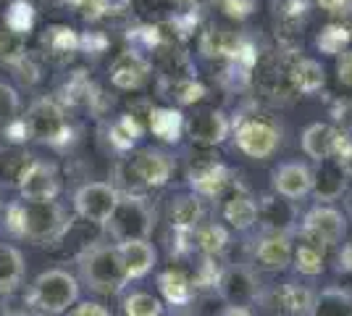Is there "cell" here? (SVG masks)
Wrapping results in <instances>:
<instances>
[{
	"mask_svg": "<svg viewBox=\"0 0 352 316\" xmlns=\"http://www.w3.org/2000/svg\"><path fill=\"white\" fill-rule=\"evenodd\" d=\"M344 232H347V222L337 209L331 206H316L302 216V224H300V235H308L313 240L323 242L326 248H334L344 240Z\"/></svg>",
	"mask_w": 352,
	"mask_h": 316,
	"instance_id": "cell-10",
	"label": "cell"
},
{
	"mask_svg": "<svg viewBox=\"0 0 352 316\" xmlns=\"http://www.w3.org/2000/svg\"><path fill=\"white\" fill-rule=\"evenodd\" d=\"M308 316H352V293L344 287H326L313 295Z\"/></svg>",
	"mask_w": 352,
	"mask_h": 316,
	"instance_id": "cell-28",
	"label": "cell"
},
{
	"mask_svg": "<svg viewBox=\"0 0 352 316\" xmlns=\"http://www.w3.org/2000/svg\"><path fill=\"white\" fill-rule=\"evenodd\" d=\"M11 316H45V314H40V311H16Z\"/></svg>",
	"mask_w": 352,
	"mask_h": 316,
	"instance_id": "cell-49",
	"label": "cell"
},
{
	"mask_svg": "<svg viewBox=\"0 0 352 316\" xmlns=\"http://www.w3.org/2000/svg\"><path fill=\"white\" fill-rule=\"evenodd\" d=\"M265 311L274 316H305L310 311V303H313V293L308 287H300L294 282H284L279 287H271L268 293H261Z\"/></svg>",
	"mask_w": 352,
	"mask_h": 316,
	"instance_id": "cell-12",
	"label": "cell"
},
{
	"mask_svg": "<svg viewBox=\"0 0 352 316\" xmlns=\"http://www.w3.org/2000/svg\"><path fill=\"white\" fill-rule=\"evenodd\" d=\"M337 76L344 87H352V50H342V53H339Z\"/></svg>",
	"mask_w": 352,
	"mask_h": 316,
	"instance_id": "cell-44",
	"label": "cell"
},
{
	"mask_svg": "<svg viewBox=\"0 0 352 316\" xmlns=\"http://www.w3.org/2000/svg\"><path fill=\"white\" fill-rule=\"evenodd\" d=\"M124 314L126 316H161L163 303L150 293H132L124 298Z\"/></svg>",
	"mask_w": 352,
	"mask_h": 316,
	"instance_id": "cell-38",
	"label": "cell"
},
{
	"mask_svg": "<svg viewBox=\"0 0 352 316\" xmlns=\"http://www.w3.org/2000/svg\"><path fill=\"white\" fill-rule=\"evenodd\" d=\"M221 8L232 19H248L255 11V0H221Z\"/></svg>",
	"mask_w": 352,
	"mask_h": 316,
	"instance_id": "cell-43",
	"label": "cell"
},
{
	"mask_svg": "<svg viewBox=\"0 0 352 316\" xmlns=\"http://www.w3.org/2000/svg\"><path fill=\"white\" fill-rule=\"evenodd\" d=\"M6 227L16 238L47 245L66 235L69 216L58 200H19L6 211Z\"/></svg>",
	"mask_w": 352,
	"mask_h": 316,
	"instance_id": "cell-1",
	"label": "cell"
},
{
	"mask_svg": "<svg viewBox=\"0 0 352 316\" xmlns=\"http://www.w3.org/2000/svg\"><path fill=\"white\" fill-rule=\"evenodd\" d=\"M21 121L27 127V140L47 143V145H56V148L66 145L72 140V124L66 119V111L53 98L34 101Z\"/></svg>",
	"mask_w": 352,
	"mask_h": 316,
	"instance_id": "cell-6",
	"label": "cell"
},
{
	"mask_svg": "<svg viewBox=\"0 0 352 316\" xmlns=\"http://www.w3.org/2000/svg\"><path fill=\"white\" fill-rule=\"evenodd\" d=\"M171 3H174V6H192L195 0H171Z\"/></svg>",
	"mask_w": 352,
	"mask_h": 316,
	"instance_id": "cell-50",
	"label": "cell"
},
{
	"mask_svg": "<svg viewBox=\"0 0 352 316\" xmlns=\"http://www.w3.org/2000/svg\"><path fill=\"white\" fill-rule=\"evenodd\" d=\"M103 227L116 242L150 240V235L155 229V209L150 200H145L137 193H124V196L118 193L116 209Z\"/></svg>",
	"mask_w": 352,
	"mask_h": 316,
	"instance_id": "cell-3",
	"label": "cell"
},
{
	"mask_svg": "<svg viewBox=\"0 0 352 316\" xmlns=\"http://www.w3.org/2000/svg\"><path fill=\"white\" fill-rule=\"evenodd\" d=\"M219 316H255L250 311V306H223Z\"/></svg>",
	"mask_w": 352,
	"mask_h": 316,
	"instance_id": "cell-47",
	"label": "cell"
},
{
	"mask_svg": "<svg viewBox=\"0 0 352 316\" xmlns=\"http://www.w3.org/2000/svg\"><path fill=\"white\" fill-rule=\"evenodd\" d=\"M32 24H34V8L27 0H14L11 8L6 11V27L24 37L32 30Z\"/></svg>",
	"mask_w": 352,
	"mask_h": 316,
	"instance_id": "cell-36",
	"label": "cell"
},
{
	"mask_svg": "<svg viewBox=\"0 0 352 316\" xmlns=\"http://www.w3.org/2000/svg\"><path fill=\"white\" fill-rule=\"evenodd\" d=\"M150 61L140 50H126L111 63V85L118 90H140L150 79Z\"/></svg>",
	"mask_w": 352,
	"mask_h": 316,
	"instance_id": "cell-15",
	"label": "cell"
},
{
	"mask_svg": "<svg viewBox=\"0 0 352 316\" xmlns=\"http://www.w3.org/2000/svg\"><path fill=\"white\" fill-rule=\"evenodd\" d=\"M190 187L200 198H221L232 187V171L219 161H200L190 169Z\"/></svg>",
	"mask_w": 352,
	"mask_h": 316,
	"instance_id": "cell-16",
	"label": "cell"
},
{
	"mask_svg": "<svg viewBox=\"0 0 352 316\" xmlns=\"http://www.w3.org/2000/svg\"><path fill=\"white\" fill-rule=\"evenodd\" d=\"M126 185L137 190H153V187H163L174 174V158L168 153L158 151V148H145L137 156H132L126 164Z\"/></svg>",
	"mask_w": 352,
	"mask_h": 316,
	"instance_id": "cell-7",
	"label": "cell"
},
{
	"mask_svg": "<svg viewBox=\"0 0 352 316\" xmlns=\"http://www.w3.org/2000/svg\"><path fill=\"white\" fill-rule=\"evenodd\" d=\"M118 200V190L108 182H87L74 193V211L89 224L103 227L113 213Z\"/></svg>",
	"mask_w": 352,
	"mask_h": 316,
	"instance_id": "cell-8",
	"label": "cell"
},
{
	"mask_svg": "<svg viewBox=\"0 0 352 316\" xmlns=\"http://www.w3.org/2000/svg\"><path fill=\"white\" fill-rule=\"evenodd\" d=\"M140 135H142V127H140V121L134 119L132 114H126V116H121L118 121H113V127L108 132L111 143L116 145L118 151H129L134 143L140 140Z\"/></svg>",
	"mask_w": 352,
	"mask_h": 316,
	"instance_id": "cell-35",
	"label": "cell"
},
{
	"mask_svg": "<svg viewBox=\"0 0 352 316\" xmlns=\"http://www.w3.org/2000/svg\"><path fill=\"white\" fill-rule=\"evenodd\" d=\"M310 185H313V169L300 161H289V164H281L274 171V190L276 196L289 198V200H300L310 193Z\"/></svg>",
	"mask_w": 352,
	"mask_h": 316,
	"instance_id": "cell-21",
	"label": "cell"
},
{
	"mask_svg": "<svg viewBox=\"0 0 352 316\" xmlns=\"http://www.w3.org/2000/svg\"><path fill=\"white\" fill-rule=\"evenodd\" d=\"M287 79L292 85L294 92H302V95H313L323 87L326 74H323V66L318 61L305 59L300 53L289 50L287 53Z\"/></svg>",
	"mask_w": 352,
	"mask_h": 316,
	"instance_id": "cell-18",
	"label": "cell"
},
{
	"mask_svg": "<svg viewBox=\"0 0 352 316\" xmlns=\"http://www.w3.org/2000/svg\"><path fill=\"white\" fill-rule=\"evenodd\" d=\"M121 258L126 264L129 280H140L153 271V266L158 264V251L147 240H132V242H116Z\"/></svg>",
	"mask_w": 352,
	"mask_h": 316,
	"instance_id": "cell-24",
	"label": "cell"
},
{
	"mask_svg": "<svg viewBox=\"0 0 352 316\" xmlns=\"http://www.w3.org/2000/svg\"><path fill=\"white\" fill-rule=\"evenodd\" d=\"M223 219L234 227V229L245 232V229L258 224V203L248 193L234 190L232 196L223 200Z\"/></svg>",
	"mask_w": 352,
	"mask_h": 316,
	"instance_id": "cell-26",
	"label": "cell"
},
{
	"mask_svg": "<svg viewBox=\"0 0 352 316\" xmlns=\"http://www.w3.org/2000/svg\"><path fill=\"white\" fill-rule=\"evenodd\" d=\"M47 45L53 48L56 53H74L79 48V37L69 27H53L47 32Z\"/></svg>",
	"mask_w": 352,
	"mask_h": 316,
	"instance_id": "cell-42",
	"label": "cell"
},
{
	"mask_svg": "<svg viewBox=\"0 0 352 316\" xmlns=\"http://www.w3.org/2000/svg\"><path fill=\"white\" fill-rule=\"evenodd\" d=\"M206 95L203 85L195 79V76H176L174 85H171V98L179 101L182 105H190L195 101H200Z\"/></svg>",
	"mask_w": 352,
	"mask_h": 316,
	"instance_id": "cell-40",
	"label": "cell"
},
{
	"mask_svg": "<svg viewBox=\"0 0 352 316\" xmlns=\"http://www.w3.org/2000/svg\"><path fill=\"white\" fill-rule=\"evenodd\" d=\"M192 238H195L197 251H203V256H221L226 242H229V232L221 224H216V222H210V224L197 227L192 232Z\"/></svg>",
	"mask_w": 352,
	"mask_h": 316,
	"instance_id": "cell-33",
	"label": "cell"
},
{
	"mask_svg": "<svg viewBox=\"0 0 352 316\" xmlns=\"http://www.w3.org/2000/svg\"><path fill=\"white\" fill-rule=\"evenodd\" d=\"M308 21V3L305 0H279L276 6V32H281L284 43L287 37H300Z\"/></svg>",
	"mask_w": 352,
	"mask_h": 316,
	"instance_id": "cell-29",
	"label": "cell"
},
{
	"mask_svg": "<svg viewBox=\"0 0 352 316\" xmlns=\"http://www.w3.org/2000/svg\"><path fill=\"white\" fill-rule=\"evenodd\" d=\"M234 143L236 148L245 153L248 158L255 161H265L274 153L279 151L281 145V127L279 121L268 114L252 111V114H242L234 121Z\"/></svg>",
	"mask_w": 352,
	"mask_h": 316,
	"instance_id": "cell-5",
	"label": "cell"
},
{
	"mask_svg": "<svg viewBox=\"0 0 352 316\" xmlns=\"http://www.w3.org/2000/svg\"><path fill=\"white\" fill-rule=\"evenodd\" d=\"M27 274V264L24 256L16 245L0 242V295H11L16 293Z\"/></svg>",
	"mask_w": 352,
	"mask_h": 316,
	"instance_id": "cell-25",
	"label": "cell"
},
{
	"mask_svg": "<svg viewBox=\"0 0 352 316\" xmlns=\"http://www.w3.org/2000/svg\"><path fill=\"white\" fill-rule=\"evenodd\" d=\"M242 45H245L242 34H236L232 30H221V27L203 32V37H200V50L206 53L208 59L234 61L236 53L242 50Z\"/></svg>",
	"mask_w": 352,
	"mask_h": 316,
	"instance_id": "cell-22",
	"label": "cell"
},
{
	"mask_svg": "<svg viewBox=\"0 0 352 316\" xmlns=\"http://www.w3.org/2000/svg\"><path fill=\"white\" fill-rule=\"evenodd\" d=\"M255 264L263 271H284L292 264V240L289 235H271L265 232L255 245Z\"/></svg>",
	"mask_w": 352,
	"mask_h": 316,
	"instance_id": "cell-20",
	"label": "cell"
},
{
	"mask_svg": "<svg viewBox=\"0 0 352 316\" xmlns=\"http://www.w3.org/2000/svg\"><path fill=\"white\" fill-rule=\"evenodd\" d=\"M76 264H79L82 282L98 295H116L129 282V271L121 258V251L111 242H95L85 248Z\"/></svg>",
	"mask_w": 352,
	"mask_h": 316,
	"instance_id": "cell-2",
	"label": "cell"
},
{
	"mask_svg": "<svg viewBox=\"0 0 352 316\" xmlns=\"http://www.w3.org/2000/svg\"><path fill=\"white\" fill-rule=\"evenodd\" d=\"M132 0H74V6L89 19H98V16H113L124 14L129 8Z\"/></svg>",
	"mask_w": 352,
	"mask_h": 316,
	"instance_id": "cell-39",
	"label": "cell"
},
{
	"mask_svg": "<svg viewBox=\"0 0 352 316\" xmlns=\"http://www.w3.org/2000/svg\"><path fill=\"white\" fill-rule=\"evenodd\" d=\"M19 111H21L19 92L11 85L0 82V124L6 127V124H11L14 119H19Z\"/></svg>",
	"mask_w": 352,
	"mask_h": 316,
	"instance_id": "cell-41",
	"label": "cell"
},
{
	"mask_svg": "<svg viewBox=\"0 0 352 316\" xmlns=\"http://www.w3.org/2000/svg\"><path fill=\"white\" fill-rule=\"evenodd\" d=\"M182 316H192V314H182Z\"/></svg>",
	"mask_w": 352,
	"mask_h": 316,
	"instance_id": "cell-51",
	"label": "cell"
},
{
	"mask_svg": "<svg viewBox=\"0 0 352 316\" xmlns=\"http://www.w3.org/2000/svg\"><path fill=\"white\" fill-rule=\"evenodd\" d=\"M347 177H350V174H347L334 158L318 161L316 171H313L310 193L316 196V200H321V203H331V200H337V198L347 190Z\"/></svg>",
	"mask_w": 352,
	"mask_h": 316,
	"instance_id": "cell-19",
	"label": "cell"
},
{
	"mask_svg": "<svg viewBox=\"0 0 352 316\" xmlns=\"http://www.w3.org/2000/svg\"><path fill=\"white\" fill-rule=\"evenodd\" d=\"M168 216H171V227H174V232L192 235L197 227L203 224V216H206L203 198L195 196V193L174 198V203H171V209H168Z\"/></svg>",
	"mask_w": 352,
	"mask_h": 316,
	"instance_id": "cell-23",
	"label": "cell"
},
{
	"mask_svg": "<svg viewBox=\"0 0 352 316\" xmlns=\"http://www.w3.org/2000/svg\"><path fill=\"white\" fill-rule=\"evenodd\" d=\"M350 40H352V32L347 27H342V24H326L321 30V34L316 37V45L326 56H339L342 50H347Z\"/></svg>",
	"mask_w": 352,
	"mask_h": 316,
	"instance_id": "cell-34",
	"label": "cell"
},
{
	"mask_svg": "<svg viewBox=\"0 0 352 316\" xmlns=\"http://www.w3.org/2000/svg\"><path fill=\"white\" fill-rule=\"evenodd\" d=\"M339 269L352 271V245H344L339 253Z\"/></svg>",
	"mask_w": 352,
	"mask_h": 316,
	"instance_id": "cell-48",
	"label": "cell"
},
{
	"mask_svg": "<svg viewBox=\"0 0 352 316\" xmlns=\"http://www.w3.org/2000/svg\"><path fill=\"white\" fill-rule=\"evenodd\" d=\"M216 295L226 306H250L261 298V285L255 280V274L245 266H229L221 274L219 285H216Z\"/></svg>",
	"mask_w": 352,
	"mask_h": 316,
	"instance_id": "cell-11",
	"label": "cell"
},
{
	"mask_svg": "<svg viewBox=\"0 0 352 316\" xmlns=\"http://www.w3.org/2000/svg\"><path fill=\"white\" fill-rule=\"evenodd\" d=\"M347 137L342 129L326 121H316L302 132V151L305 156L316 158V161H326V158H337L339 151L344 148Z\"/></svg>",
	"mask_w": 352,
	"mask_h": 316,
	"instance_id": "cell-14",
	"label": "cell"
},
{
	"mask_svg": "<svg viewBox=\"0 0 352 316\" xmlns=\"http://www.w3.org/2000/svg\"><path fill=\"white\" fill-rule=\"evenodd\" d=\"M184 129L190 135L192 143L197 145H206V148H213V145H221L226 137L232 135V124L226 119L223 111H216V108H203L197 111L195 116L184 121Z\"/></svg>",
	"mask_w": 352,
	"mask_h": 316,
	"instance_id": "cell-13",
	"label": "cell"
},
{
	"mask_svg": "<svg viewBox=\"0 0 352 316\" xmlns=\"http://www.w3.org/2000/svg\"><path fill=\"white\" fill-rule=\"evenodd\" d=\"M158 287H161L163 298L174 306H190L195 298V282L182 271H163L158 277Z\"/></svg>",
	"mask_w": 352,
	"mask_h": 316,
	"instance_id": "cell-30",
	"label": "cell"
},
{
	"mask_svg": "<svg viewBox=\"0 0 352 316\" xmlns=\"http://www.w3.org/2000/svg\"><path fill=\"white\" fill-rule=\"evenodd\" d=\"M258 222L271 235H289L297 224V211L289 198L265 196L258 203Z\"/></svg>",
	"mask_w": 352,
	"mask_h": 316,
	"instance_id": "cell-17",
	"label": "cell"
},
{
	"mask_svg": "<svg viewBox=\"0 0 352 316\" xmlns=\"http://www.w3.org/2000/svg\"><path fill=\"white\" fill-rule=\"evenodd\" d=\"M27 59V45H24V37L11 32L8 27L0 30V63H21Z\"/></svg>",
	"mask_w": 352,
	"mask_h": 316,
	"instance_id": "cell-37",
	"label": "cell"
},
{
	"mask_svg": "<svg viewBox=\"0 0 352 316\" xmlns=\"http://www.w3.org/2000/svg\"><path fill=\"white\" fill-rule=\"evenodd\" d=\"M150 129H153V135L166 140V143H176L184 132V116L174 108H153L150 111Z\"/></svg>",
	"mask_w": 352,
	"mask_h": 316,
	"instance_id": "cell-31",
	"label": "cell"
},
{
	"mask_svg": "<svg viewBox=\"0 0 352 316\" xmlns=\"http://www.w3.org/2000/svg\"><path fill=\"white\" fill-rule=\"evenodd\" d=\"M79 301V280L66 269H47L34 277L27 293V303L40 314L58 316Z\"/></svg>",
	"mask_w": 352,
	"mask_h": 316,
	"instance_id": "cell-4",
	"label": "cell"
},
{
	"mask_svg": "<svg viewBox=\"0 0 352 316\" xmlns=\"http://www.w3.org/2000/svg\"><path fill=\"white\" fill-rule=\"evenodd\" d=\"M32 161H34V158L30 156V151H24L21 145L0 148V182L16 185L19 177L24 174V169H27Z\"/></svg>",
	"mask_w": 352,
	"mask_h": 316,
	"instance_id": "cell-32",
	"label": "cell"
},
{
	"mask_svg": "<svg viewBox=\"0 0 352 316\" xmlns=\"http://www.w3.org/2000/svg\"><path fill=\"white\" fill-rule=\"evenodd\" d=\"M16 190L24 200H56L60 196L58 169L47 161H32L16 182Z\"/></svg>",
	"mask_w": 352,
	"mask_h": 316,
	"instance_id": "cell-9",
	"label": "cell"
},
{
	"mask_svg": "<svg viewBox=\"0 0 352 316\" xmlns=\"http://www.w3.org/2000/svg\"><path fill=\"white\" fill-rule=\"evenodd\" d=\"M326 14H334V16H350L352 14V0H318Z\"/></svg>",
	"mask_w": 352,
	"mask_h": 316,
	"instance_id": "cell-46",
	"label": "cell"
},
{
	"mask_svg": "<svg viewBox=\"0 0 352 316\" xmlns=\"http://www.w3.org/2000/svg\"><path fill=\"white\" fill-rule=\"evenodd\" d=\"M69 316H113L108 308H105L103 303H74V308H72V314Z\"/></svg>",
	"mask_w": 352,
	"mask_h": 316,
	"instance_id": "cell-45",
	"label": "cell"
},
{
	"mask_svg": "<svg viewBox=\"0 0 352 316\" xmlns=\"http://www.w3.org/2000/svg\"><path fill=\"white\" fill-rule=\"evenodd\" d=\"M292 264L294 269L305 277L321 274L326 266V245L308 238V235H300V245L292 248Z\"/></svg>",
	"mask_w": 352,
	"mask_h": 316,
	"instance_id": "cell-27",
	"label": "cell"
}]
</instances>
